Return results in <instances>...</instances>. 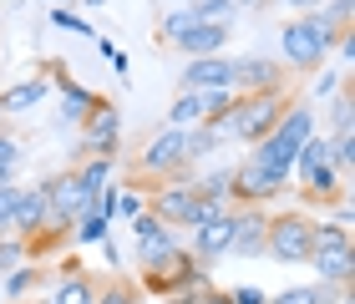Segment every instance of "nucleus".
<instances>
[{"mask_svg": "<svg viewBox=\"0 0 355 304\" xmlns=\"http://www.w3.org/2000/svg\"><path fill=\"white\" fill-rule=\"evenodd\" d=\"M46 6H71V10H76V0H46Z\"/></svg>", "mask_w": 355, "mask_h": 304, "instance_id": "a19ab883", "label": "nucleus"}, {"mask_svg": "<svg viewBox=\"0 0 355 304\" xmlns=\"http://www.w3.org/2000/svg\"><path fill=\"white\" fill-rule=\"evenodd\" d=\"M96 304H148V294L137 289V279H102V289H96Z\"/></svg>", "mask_w": 355, "mask_h": 304, "instance_id": "412c9836", "label": "nucleus"}, {"mask_svg": "<svg viewBox=\"0 0 355 304\" xmlns=\"http://www.w3.org/2000/svg\"><path fill=\"white\" fill-rule=\"evenodd\" d=\"M46 279H51V269H46V264H36V259H26L21 269L0 274V299H10V304H15V299H31V294H36Z\"/></svg>", "mask_w": 355, "mask_h": 304, "instance_id": "dca6fc26", "label": "nucleus"}, {"mask_svg": "<svg viewBox=\"0 0 355 304\" xmlns=\"http://www.w3.org/2000/svg\"><path fill=\"white\" fill-rule=\"evenodd\" d=\"M15 304H51V299H41V294H31V299H15Z\"/></svg>", "mask_w": 355, "mask_h": 304, "instance_id": "ea45409f", "label": "nucleus"}, {"mask_svg": "<svg viewBox=\"0 0 355 304\" xmlns=\"http://www.w3.org/2000/svg\"><path fill=\"white\" fill-rule=\"evenodd\" d=\"M31 259V244L15 233H0V274H10V269H21Z\"/></svg>", "mask_w": 355, "mask_h": 304, "instance_id": "bb28decb", "label": "nucleus"}, {"mask_svg": "<svg viewBox=\"0 0 355 304\" xmlns=\"http://www.w3.org/2000/svg\"><path fill=\"white\" fill-rule=\"evenodd\" d=\"M178 91H234V56H188Z\"/></svg>", "mask_w": 355, "mask_h": 304, "instance_id": "39448f33", "label": "nucleus"}, {"mask_svg": "<svg viewBox=\"0 0 355 304\" xmlns=\"http://www.w3.org/2000/svg\"><path fill=\"white\" fill-rule=\"evenodd\" d=\"M274 137H279V142H289V147H300V142H310V137H315V102L295 97V107H289L284 117L274 122Z\"/></svg>", "mask_w": 355, "mask_h": 304, "instance_id": "f3484780", "label": "nucleus"}, {"mask_svg": "<svg viewBox=\"0 0 355 304\" xmlns=\"http://www.w3.org/2000/svg\"><path fill=\"white\" fill-rule=\"evenodd\" d=\"M0 122H6V107H0Z\"/></svg>", "mask_w": 355, "mask_h": 304, "instance_id": "79ce46f5", "label": "nucleus"}, {"mask_svg": "<svg viewBox=\"0 0 355 304\" xmlns=\"http://www.w3.org/2000/svg\"><path fill=\"white\" fill-rule=\"evenodd\" d=\"M340 82H345V71H320V82L310 87V97L325 102V97H335V91H340Z\"/></svg>", "mask_w": 355, "mask_h": 304, "instance_id": "72a5a7b5", "label": "nucleus"}, {"mask_svg": "<svg viewBox=\"0 0 355 304\" xmlns=\"http://www.w3.org/2000/svg\"><path fill=\"white\" fill-rule=\"evenodd\" d=\"M264 244H269V208H234L229 253H239V259H264Z\"/></svg>", "mask_w": 355, "mask_h": 304, "instance_id": "6e6552de", "label": "nucleus"}, {"mask_svg": "<svg viewBox=\"0 0 355 304\" xmlns=\"http://www.w3.org/2000/svg\"><path fill=\"white\" fill-rule=\"evenodd\" d=\"M289 87V71L279 66L274 56H239L234 61V91H279Z\"/></svg>", "mask_w": 355, "mask_h": 304, "instance_id": "1a4fd4ad", "label": "nucleus"}, {"mask_svg": "<svg viewBox=\"0 0 355 304\" xmlns=\"http://www.w3.org/2000/svg\"><path fill=\"white\" fill-rule=\"evenodd\" d=\"M203 304H234L229 289H203Z\"/></svg>", "mask_w": 355, "mask_h": 304, "instance_id": "4c0bfd02", "label": "nucleus"}, {"mask_svg": "<svg viewBox=\"0 0 355 304\" xmlns=\"http://www.w3.org/2000/svg\"><path fill=\"white\" fill-rule=\"evenodd\" d=\"M46 97H51V71H36V76H26V82H15L10 91H0V107H6V117H21V111H36Z\"/></svg>", "mask_w": 355, "mask_h": 304, "instance_id": "4468645a", "label": "nucleus"}, {"mask_svg": "<svg viewBox=\"0 0 355 304\" xmlns=\"http://www.w3.org/2000/svg\"><path fill=\"white\" fill-rule=\"evenodd\" d=\"M132 233H137V269H148L153 259H163V253L178 244V233L168 229V223H157L148 208H142V213L132 218Z\"/></svg>", "mask_w": 355, "mask_h": 304, "instance_id": "f8f14e48", "label": "nucleus"}, {"mask_svg": "<svg viewBox=\"0 0 355 304\" xmlns=\"http://www.w3.org/2000/svg\"><path fill=\"white\" fill-rule=\"evenodd\" d=\"M295 152L300 147H289V142H279V137H259V142H254V163H259L264 172H269V178H279V183H289V168H295Z\"/></svg>", "mask_w": 355, "mask_h": 304, "instance_id": "a211bd4d", "label": "nucleus"}, {"mask_svg": "<svg viewBox=\"0 0 355 304\" xmlns=\"http://www.w3.org/2000/svg\"><path fill=\"white\" fill-rule=\"evenodd\" d=\"M15 198H21V183L0 188V233H10V218H15Z\"/></svg>", "mask_w": 355, "mask_h": 304, "instance_id": "473e14b6", "label": "nucleus"}, {"mask_svg": "<svg viewBox=\"0 0 355 304\" xmlns=\"http://www.w3.org/2000/svg\"><path fill=\"white\" fill-rule=\"evenodd\" d=\"M350 10H355V0H325V6H320V21H325L330 30H355Z\"/></svg>", "mask_w": 355, "mask_h": 304, "instance_id": "c85d7f7f", "label": "nucleus"}, {"mask_svg": "<svg viewBox=\"0 0 355 304\" xmlns=\"http://www.w3.org/2000/svg\"><path fill=\"white\" fill-rule=\"evenodd\" d=\"M284 6H289V10H300V15H310V10L325 6V0H284Z\"/></svg>", "mask_w": 355, "mask_h": 304, "instance_id": "e433bc0d", "label": "nucleus"}, {"mask_svg": "<svg viewBox=\"0 0 355 304\" xmlns=\"http://www.w3.org/2000/svg\"><path fill=\"white\" fill-rule=\"evenodd\" d=\"M71 172H76V183H82V193H87V203H96L112 188V172H117V157H87V163H71Z\"/></svg>", "mask_w": 355, "mask_h": 304, "instance_id": "6ab92c4d", "label": "nucleus"}, {"mask_svg": "<svg viewBox=\"0 0 355 304\" xmlns=\"http://www.w3.org/2000/svg\"><path fill=\"white\" fill-rule=\"evenodd\" d=\"M223 147V137L214 132L208 122H198V127H188V163L198 168V157H208V152H218Z\"/></svg>", "mask_w": 355, "mask_h": 304, "instance_id": "a878e982", "label": "nucleus"}, {"mask_svg": "<svg viewBox=\"0 0 355 304\" xmlns=\"http://www.w3.org/2000/svg\"><path fill=\"white\" fill-rule=\"evenodd\" d=\"M229 238H234V213H218V218H208V223L193 229V249H188V253L208 269V264L229 259Z\"/></svg>", "mask_w": 355, "mask_h": 304, "instance_id": "9b49d317", "label": "nucleus"}, {"mask_svg": "<svg viewBox=\"0 0 355 304\" xmlns=\"http://www.w3.org/2000/svg\"><path fill=\"white\" fill-rule=\"evenodd\" d=\"M335 41H340V30H330L325 21H320V10L310 15H295V21L279 26V56L289 71L310 76V71H325V61L335 51Z\"/></svg>", "mask_w": 355, "mask_h": 304, "instance_id": "f257e3e1", "label": "nucleus"}, {"mask_svg": "<svg viewBox=\"0 0 355 304\" xmlns=\"http://www.w3.org/2000/svg\"><path fill=\"white\" fill-rule=\"evenodd\" d=\"M117 152H122V111H117V102L96 97L87 122L76 127V163H87V157H117Z\"/></svg>", "mask_w": 355, "mask_h": 304, "instance_id": "20e7f679", "label": "nucleus"}, {"mask_svg": "<svg viewBox=\"0 0 355 304\" xmlns=\"http://www.w3.org/2000/svg\"><path fill=\"white\" fill-rule=\"evenodd\" d=\"M51 21H56L61 30H76V36H96V30H92V21H82V15H76L71 6H56V10H51Z\"/></svg>", "mask_w": 355, "mask_h": 304, "instance_id": "c756f323", "label": "nucleus"}, {"mask_svg": "<svg viewBox=\"0 0 355 304\" xmlns=\"http://www.w3.org/2000/svg\"><path fill=\"white\" fill-rule=\"evenodd\" d=\"M188 10H193V21H208V26H234V15H239L234 0H188Z\"/></svg>", "mask_w": 355, "mask_h": 304, "instance_id": "5701e85b", "label": "nucleus"}, {"mask_svg": "<svg viewBox=\"0 0 355 304\" xmlns=\"http://www.w3.org/2000/svg\"><path fill=\"white\" fill-rule=\"evenodd\" d=\"M234 6H239V10H259V0H234Z\"/></svg>", "mask_w": 355, "mask_h": 304, "instance_id": "58836bf2", "label": "nucleus"}, {"mask_svg": "<svg viewBox=\"0 0 355 304\" xmlns=\"http://www.w3.org/2000/svg\"><path fill=\"white\" fill-rule=\"evenodd\" d=\"M87 6H102V0H87Z\"/></svg>", "mask_w": 355, "mask_h": 304, "instance_id": "37998d69", "label": "nucleus"}, {"mask_svg": "<svg viewBox=\"0 0 355 304\" xmlns=\"http://www.w3.org/2000/svg\"><path fill=\"white\" fill-rule=\"evenodd\" d=\"M304 264L320 274V284H350L355 279V244H345V249H310Z\"/></svg>", "mask_w": 355, "mask_h": 304, "instance_id": "2eb2a0df", "label": "nucleus"}, {"mask_svg": "<svg viewBox=\"0 0 355 304\" xmlns=\"http://www.w3.org/2000/svg\"><path fill=\"white\" fill-rule=\"evenodd\" d=\"M137 289H142V294H157V299H168V294H178V289H208V269L193 259L183 244H173L163 259H153V264L137 274Z\"/></svg>", "mask_w": 355, "mask_h": 304, "instance_id": "f03ea898", "label": "nucleus"}, {"mask_svg": "<svg viewBox=\"0 0 355 304\" xmlns=\"http://www.w3.org/2000/svg\"><path fill=\"white\" fill-rule=\"evenodd\" d=\"M193 178L188 183H157L153 193H148V213L157 223H168V229H188L193 223Z\"/></svg>", "mask_w": 355, "mask_h": 304, "instance_id": "0eeeda50", "label": "nucleus"}, {"mask_svg": "<svg viewBox=\"0 0 355 304\" xmlns=\"http://www.w3.org/2000/svg\"><path fill=\"white\" fill-rule=\"evenodd\" d=\"M107 229H112V218H107L102 208L92 203L87 213H82V218L71 223V238H76V244H102V238H107Z\"/></svg>", "mask_w": 355, "mask_h": 304, "instance_id": "4be33fe9", "label": "nucleus"}, {"mask_svg": "<svg viewBox=\"0 0 355 304\" xmlns=\"http://www.w3.org/2000/svg\"><path fill=\"white\" fill-rule=\"evenodd\" d=\"M173 6H188V0H173Z\"/></svg>", "mask_w": 355, "mask_h": 304, "instance_id": "c03bdc74", "label": "nucleus"}, {"mask_svg": "<svg viewBox=\"0 0 355 304\" xmlns=\"http://www.w3.org/2000/svg\"><path fill=\"white\" fill-rule=\"evenodd\" d=\"M234 36V26H208V21H193L183 36L173 41V51H183V56H223V46H229Z\"/></svg>", "mask_w": 355, "mask_h": 304, "instance_id": "ddd939ff", "label": "nucleus"}, {"mask_svg": "<svg viewBox=\"0 0 355 304\" xmlns=\"http://www.w3.org/2000/svg\"><path fill=\"white\" fill-rule=\"evenodd\" d=\"M96 289H102V279H96L82 259H67V264H61V274H56L51 304H96Z\"/></svg>", "mask_w": 355, "mask_h": 304, "instance_id": "9d476101", "label": "nucleus"}, {"mask_svg": "<svg viewBox=\"0 0 355 304\" xmlns=\"http://www.w3.org/2000/svg\"><path fill=\"white\" fill-rule=\"evenodd\" d=\"M330 127H335V137H340V132H355V97H350V76L340 82V91H335V102H330Z\"/></svg>", "mask_w": 355, "mask_h": 304, "instance_id": "b1692460", "label": "nucleus"}, {"mask_svg": "<svg viewBox=\"0 0 355 304\" xmlns=\"http://www.w3.org/2000/svg\"><path fill=\"white\" fill-rule=\"evenodd\" d=\"M229 299H234V304H269V294L254 289V284H244V289H229Z\"/></svg>", "mask_w": 355, "mask_h": 304, "instance_id": "f704fd0d", "label": "nucleus"}, {"mask_svg": "<svg viewBox=\"0 0 355 304\" xmlns=\"http://www.w3.org/2000/svg\"><path fill=\"white\" fill-rule=\"evenodd\" d=\"M142 208H148V203H142V198L132 193V188H117V213H112V218H127V223H132V218L142 213Z\"/></svg>", "mask_w": 355, "mask_h": 304, "instance_id": "2f4dec72", "label": "nucleus"}, {"mask_svg": "<svg viewBox=\"0 0 355 304\" xmlns=\"http://www.w3.org/2000/svg\"><path fill=\"white\" fill-rule=\"evenodd\" d=\"M21 137L10 132V127H0V168H21Z\"/></svg>", "mask_w": 355, "mask_h": 304, "instance_id": "7c9ffc66", "label": "nucleus"}, {"mask_svg": "<svg viewBox=\"0 0 355 304\" xmlns=\"http://www.w3.org/2000/svg\"><path fill=\"white\" fill-rule=\"evenodd\" d=\"M279 193H284V183L269 178L254 157H244V163L234 168V208H269Z\"/></svg>", "mask_w": 355, "mask_h": 304, "instance_id": "423d86ee", "label": "nucleus"}, {"mask_svg": "<svg viewBox=\"0 0 355 304\" xmlns=\"http://www.w3.org/2000/svg\"><path fill=\"white\" fill-rule=\"evenodd\" d=\"M345 244H350V229H345V223H320V218H315L310 249H345Z\"/></svg>", "mask_w": 355, "mask_h": 304, "instance_id": "cd10ccee", "label": "nucleus"}, {"mask_svg": "<svg viewBox=\"0 0 355 304\" xmlns=\"http://www.w3.org/2000/svg\"><path fill=\"white\" fill-rule=\"evenodd\" d=\"M193 198H208V203H229L234 208V168H214V172H193Z\"/></svg>", "mask_w": 355, "mask_h": 304, "instance_id": "aec40b11", "label": "nucleus"}, {"mask_svg": "<svg viewBox=\"0 0 355 304\" xmlns=\"http://www.w3.org/2000/svg\"><path fill=\"white\" fill-rule=\"evenodd\" d=\"M188 26H193V10H188V6H173V10L163 15V21H157V30H153V41H157V46H173V41L183 36Z\"/></svg>", "mask_w": 355, "mask_h": 304, "instance_id": "393cba45", "label": "nucleus"}, {"mask_svg": "<svg viewBox=\"0 0 355 304\" xmlns=\"http://www.w3.org/2000/svg\"><path fill=\"white\" fill-rule=\"evenodd\" d=\"M214 289V284H208ZM163 304H203V289H178V294H168Z\"/></svg>", "mask_w": 355, "mask_h": 304, "instance_id": "c9c22d12", "label": "nucleus"}, {"mask_svg": "<svg viewBox=\"0 0 355 304\" xmlns=\"http://www.w3.org/2000/svg\"><path fill=\"white\" fill-rule=\"evenodd\" d=\"M310 233H315V213H310V208H284V213H269L264 259L304 264V259H310Z\"/></svg>", "mask_w": 355, "mask_h": 304, "instance_id": "7ed1b4c3", "label": "nucleus"}]
</instances>
